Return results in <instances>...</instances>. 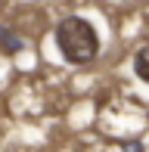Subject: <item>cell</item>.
Here are the masks:
<instances>
[{"label": "cell", "mask_w": 149, "mask_h": 152, "mask_svg": "<svg viewBox=\"0 0 149 152\" xmlns=\"http://www.w3.org/2000/svg\"><path fill=\"white\" fill-rule=\"evenodd\" d=\"M56 47L65 62L72 65H87L99 53V34L90 19L84 16H69L56 25Z\"/></svg>", "instance_id": "cell-1"}, {"label": "cell", "mask_w": 149, "mask_h": 152, "mask_svg": "<svg viewBox=\"0 0 149 152\" xmlns=\"http://www.w3.org/2000/svg\"><path fill=\"white\" fill-rule=\"evenodd\" d=\"M134 72H137L140 81L149 84V44H143L137 53H134Z\"/></svg>", "instance_id": "cell-2"}, {"label": "cell", "mask_w": 149, "mask_h": 152, "mask_svg": "<svg viewBox=\"0 0 149 152\" xmlns=\"http://www.w3.org/2000/svg\"><path fill=\"white\" fill-rule=\"evenodd\" d=\"M0 47H6V53H19L22 50V40H16L12 31H0Z\"/></svg>", "instance_id": "cell-3"}]
</instances>
